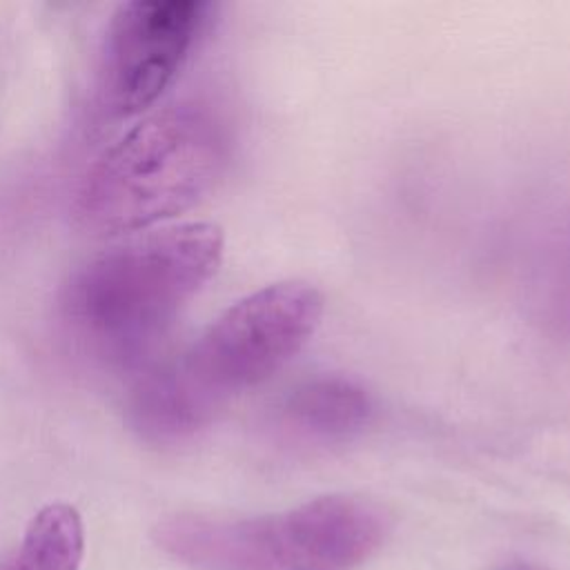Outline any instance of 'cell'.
Instances as JSON below:
<instances>
[{
    "label": "cell",
    "mask_w": 570,
    "mask_h": 570,
    "mask_svg": "<svg viewBox=\"0 0 570 570\" xmlns=\"http://www.w3.org/2000/svg\"><path fill=\"white\" fill-rule=\"evenodd\" d=\"M85 528L69 503H49L27 523L20 541L0 557V570H80Z\"/></svg>",
    "instance_id": "52a82bcc"
},
{
    "label": "cell",
    "mask_w": 570,
    "mask_h": 570,
    "mask_svg": "<svg viewBox=\"0 0 570 570\" xmlns=\"http://www.w3.org/2000/svg\"><path fill=\"white\" fill-rule=\"evenodd\" d=\"M372 416L370 394L345 376H318L292 390L278 412L285 436L305 445L350 441Z\"/></svg>",
    "instance_id": "8992f818"
},
{
    "label": "cell",
    "mask_w": 570,
    "mask_h": 570,
    "mask_svg": "<svg viewBox=\"0 0 570 570\" xmlns=\"http://www.w3.org/2000/svg\"><path fill=\"white\" fill-rule=\"evenodd\" d=\"M390 519L365 497L327 494L261 517L176 512L151 539L194 570H354L385 541Z\"/></svg>",
    "instance_id": "277c9868"
},
{
    "label": "cell",
    "mask_w": 570,
    "mask_h": 570,
    "mask_svg": "<svg viewBox=\"0 0 570 570\" xmlns=\"http://www.w3.org/2000/svg\"><path fill=\"white\" fill-rule=\"evenodd\" d=\"M321 292L281 281L227 307L189 347L147 372L127 405L131 430L154 445H178L240 394L285 367L314 336Z\"/></svg>",
    "instance_id": "6da1fadb"
},
{
    "label": "cell",
    "mask_w": 570,
    "mask_h": 570,
    "mask_svg": "<svg viewBox=\"0 0 570 570\" xmlns=\"http://www.w3.org/2000/svg\"><path fill=\"white\" fill-rule=\"evenodd\" d=\"M220 256L223 234L212 223L114 245L69 274L58 298L62 325L100 361L134 363L212 278Z\"/></svg>",
    "instance_id": "7a4b0ae2"
},
{
    "label": "cell",
    "mask_w": 570,
    "mask_h": 570,
    "mask_svg": "<svg viewBox=\"0 0 570 570\" xmlns=\"http://www.w3.org/2000/svg\"><path fill=\"white\" fill-rule=\"evenodd\" d=\"M209 13L200 0H131L120 4L102 40L98 100L127 118L158 100L189 56Z\"/></svg>",
    "instance_id": "5b68a950"
},
{
    "label": "cell",
    "mask_w": 570,
    "mask_h": 570,
    "mask_svg": "<svg viewBox=\"0 0 570 570\" xmlns=\"http://www.w3.org/2000/svg\"><path fill=\"white\" fill-rule=\"evenodd\" d=\"M225 160L216 114L196 102L163 107L91 163L76 189V223L96 236L149 227L200 200Z\"/></svg>",
    "instance_id": "3957f363"
}]
</instances>
